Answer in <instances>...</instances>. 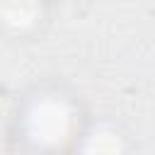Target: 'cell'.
I'll return each instance as SVG.
<instances>
[{"label": "cell", "instance_id": "cell-1", "mask_svg": "<svg viewBox=\"0 0 155 155\" xmlns=\"http://www.w3.org/2000/svg\"><path fill=\"white\" fill-rule=\"evenodd\" d=\"M73 126L70 107L53 94H44L31 102L27 111V133L39 145H56L63 143Z\"/></svg>", "mask_w": 155, "mask_h": 155}, {"label": "cell", "instance_id": "cell-2", "mask_svg": "<svg viewBox=\"0 0 155 155\" xmlns=\"http://www.w3.org/2000/svg\"><path fill=\"white\" fill-rule=\"evenodd\" d=\"M85 155H121V143L111 131H94L85 140Z\"/></svg>", "mask_w": 155, "mask_h": 155}]
</instances>
